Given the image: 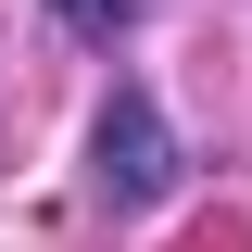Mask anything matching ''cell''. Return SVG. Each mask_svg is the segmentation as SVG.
Here are the masks:
<instances>
[{
    "instance_id": "2",
    "label": "cell",
    "mask_w": 252,
    "mask_h": 252,
    "mask_svg": "<svg viewBox=\"0 0 252 252\" xmlns=\"http://www.w3.org/2000/svg\"><path fill=\"white\" fill-rule=\"evenodd\" d=\"M51 13H63L76 38H114V26H139V0H51Z\"/></svg>"
},
{
    "instance_id": "1",
    "label": "cell",
    "mask_w": 252,
    "mask_h": 252,
    "mask_svg": "<svg viewBox=\"0 0 252 252\" xmlns=\"http://www.w3.org/2000/svg\"><path fill=\"white\" fill-rule=\"evenodd\" d=\"M89 177H101V202H126V215L177 189V126H164L152 89H114V101H101V126H89Z\"/></svg>"
}]
</instances>
